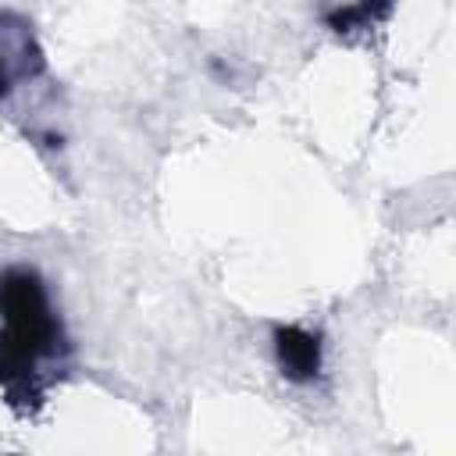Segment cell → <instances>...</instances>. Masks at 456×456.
Segmentation results:
<instances>
[{"label":"cell","mask_w":456,"mask_h":456,"mask_svg":"<svg viewBox=\"0 0 456 456\" xmlns=\"http://www.w3.org/2000/svg\"><path fill=\"white\" fill-rule=\"evenodd\" d=\"M278 356L292 378H306L317 370V342L303 331H278Z\"/></svg>","instance_id":"1"}]
</instances>
